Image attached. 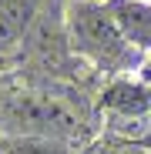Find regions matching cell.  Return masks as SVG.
Segmentation results:
<instances>
[{"label": "cell", "mask_w": 151, "mask_h": 154, "mask_svg": "<svg viewBox=\"0 0 151 154\" xmlns=\"http://www.w3.org/2000/svg\"><path fill=\"white\" fill-rule=\"evenodd\" d=\"M0 127L10 137H44L57 144H74L87 134L84 114L50 91H24L0 97Z\"/></svg>", "instance_id": "1"}, {"label": "cell", "mask_w": 151, "mask_h": 154, "mask_svg": "<svg viewBox=\"0 0 151 154\" xmlns=\"http://www.w3.org/2000/svg\"><path fill=\"white\" fill-rule=\"evenodd\" d=\"M108 14L134 50H151V4L144 0H108Z\"/></svg>", "instance_id": "3"}, {"label": "cell", "mask_w": 151, "mask_h": 154, "mask_svg": "<svg viewBox=\"0 0 151 154\" xmlns=\"http://www.w3.org/2000/svg\"><path fill=\"white\" fill-rule=\"evenodd\" d=\"M104 104L111 111H121V114H144L151 107V91L134 87V84H114L104 94Z\"/></svg>", "instance_id": "5"}, {"label": "cell", "mask_w": 151, "mask_h": 154, "mask_svg": "<svg viewBox=\"0 0 151 154\" xmlns=\"http://www.w3.org/2000/svg\"><path fill=\"white\" fill-rule=\"evenodd\" d=\"M0 154H71L67 144L44 141V137H7L0 144Z\"/></svg>", "instance_id": "6"}, {"label": "cell", "mask_w": 151, "mask_h": 154, "mask_svg": "<svg viewBox=\"0 0 151 154\" xmlns=\"http://www.w3.org/2000/svg\"><path fill=\"white\" fill-rule=\"evenodd\" d=\"M34 14H37V0H0V44L20 40Z\"/></svg>", "instance_id": "4"}, {"label": "cell", "mask_w": 151, "mask_h": 154, "mask_svg": "<svg viewBox=\"0 0 151 154\" xmlns=\"http://www.w3.org/2000/svg\"><path fill=\"white\" fill-rule=\"evenodd\" d=\"M97 154H141L134 147H108V151H97Z\"/></svg>", "instance_id": "7"}, {"label": "cell", "mask_w": 151, "mask_h": 154, "mask_svg": "<svg viewBox=\"0 0 151 154\" xmlns=\"http://www.w3.org/2000/svg\"><path fill=\"white\" fill-rule=\"evenodd\" d=\"M144 4H151V0H144Z\"/></svg>", "instance_id": "8"}, {"label": "cell", "mask_w": 151, "mask_h": 154, "mask_svg": "<svg viewBox=\"0 0 151 154\" xmlns=\"http://www.w3.org/2000/svg\"><path fill=\"white\" fill-rule=\"evenodd\" d=\"M71 40L74 50H81L101 70H128L138 60V50L124 40L104 4L81 0L71 7Z\"/></svg>", "instance_id": "2"}]
</instances>
